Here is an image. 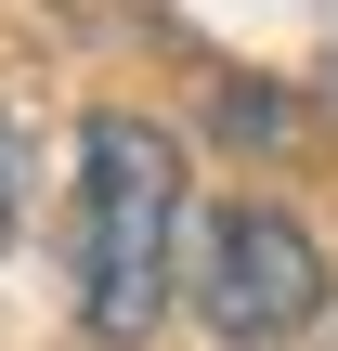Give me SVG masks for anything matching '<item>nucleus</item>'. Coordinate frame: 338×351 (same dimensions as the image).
Wrapping results in <instances>:
<instances>
[{
  "label": "nucleus",
  "instance_id": "obj_1",
  "mask_svg": "<svg viewBox=\"0 0 338 351\" xmlns=\"http://www.w3.org/2000/svg\"><path fill=\"white\" fill-rule=\"evenodd\" d=\"M169 287H182V143L156 117H91L65 195V300L91 339H156Z\"/></svg>",
  "mask_w": 338,
  "mask_h": 351
},
{
  "label": "nucleus",
  "instance_id": "obj_2",
  "mask_svg": "<svg viewBox=\"0 0 338 351\" xmlns=\"http://www.w3.org/2000/svg\"><path fill=\"white\" fill-rule=\"evenodd\" d=\"M195 313L234 351H287L326 326V247L287 221V208H221L208 247H195Z\"/></svg>",
  "mask_w": 338,
  "mask_h": 351
},
{
  "label": "nucleus",
  "instance_id": "obj_3",
  "mask_svg": "<svg viewBox=\"0 0 338 351\" xmlns=\"http://www.w3.org/2000/svg\"><path fill=\"white\" fill-rule=\"evenodd\" d=\"M13 169H26V156H13V130H0V234H13Z\"/></svg>",
  "mask_w": 338,
  "mask_h": 351
}]
</instances>
